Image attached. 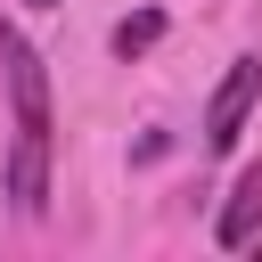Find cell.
I'll return each instance as SVG.
<instances>
[{"mask_svg": "<svg viewBox=\"0 0 262 262\" xmlns=\"http://www.w3.org/2000/svg\"><path fill=\"white\" fill-rule=\"evenodd\" d=\"M0 98H8L0 188L16 196V213H41L49 205V172H57V106H49V66L16 33V16H0Z\"/></svg>", "mask_w": 262, "mask_h": 262, "instance_id": "1", "label": "cell"}, {"mask_svg": "<svg viewBox=\"0 0 262 262\" xmlns=\"http://www.w3.org/2000/svg\"><path fill=\"white\" fill-rule=\"evenodd\" d=\"M254 106H262V49L229 57V74L213 82V98H205V147H213V156H229V147L246 139Z\"/></svg>", "mask_w": 262, "mask_h": 262, "instance_id": "2", "label": "cell"}, {"mask_svg": "<svg viewBox=\"0 0 262 262\" xmlns=\"http://www.w3.org/2000/svg\"><path fill=\"white\" fill-rule=\"evenodd\" d=\"M254 237H262V164H246V172L229 180L221 221H213V246H221V254H246Z\"/></svg>", "mask_w": 262, "mask_h": 262, "instance_id": "3", "label": "cell"}, {"mask_svg": "<svg viewBox=\"0 0 262 262\" xmlns=\"http://www.w3.org/2000/svg\"><path fill=\"white\" fill-rule=\"evenodd\" d=\"M156 41H164V8H131V16H123V25L106 33V49H115L123 66H131V57H147Z\"/></svg>", "mask_w": 262, "mask_h": 262, "instance_id": "4", "label": "cell"}, {"mask_svg": "<svg viewBox=\"0 0 262 262\" xmlns=\"http://www.w3.org/2000/svg\"><path fill=\"white\" fill-rule=\"evenodd\" d=\"M25 8H57V0H25Z\"/></svg>", "mask_w": 262, "mask_h": 262, "instance_id": "5", "label": "cell"}]
</instances>
